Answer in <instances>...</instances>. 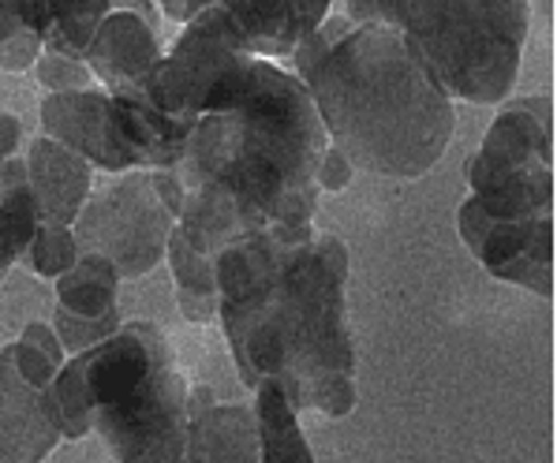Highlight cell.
Wrapping results in <instances>:
<instances>
[{
  "label": "cell",
  "mask_w": 557,
  "mask_h": 463,
  "mask_svg": "<svg viewBox=\"0 0 557 463\" xmlns=\"http://www.w3.org/2000/svg\"><path fill=\"white\" fill-rule=\"evenodd\" d=\"M325 146L330 135L307 83L277 60L244 57L206 93L173 165L187 191L176 232L218 259L255 232L307 228Z\"/></svg>",
  "instance_id": "1"
},
{
  "label": "cell",
  "mask_w": 557,
  "mask_h": 463,
  "mask_svg": "<svg viewBox=\"0 0 557 463\" xmlns=\"http://www.w3.org/2000/svg\"><path fill=\"white\" fill-rule=\"evenodd\" d=\"M218 318L247 389L273 381L296 411L356 408L348 251L330 232H255L213 259Z\"/></svg>",
  "instance_id": "2"
},
{
  "label": "cell",
  "mask_w": 557,
  "mask_h": 463,
  "mask_svg": "<svg viewBox=\"0 0 557 463\" xmlns=\"http://www.w3.org/2000/svg\"><path fill=\"white\" fill-rule=\"evenodd\" d=\"M299 79L352 165L393 179L426 176L457 132L453 98L397 27L352 23Z\"/></svg>",
  "instance_id": "3"
},
{
  "label": "cell",
  "mask_w": 557,
  "mask_h": 463,
  "mask_svg": "<svg viewBox=\"0 0 557 463\" xmlns=\"http://www.w3.org/2000/svg\"><path fill=\"white\" fill-rule=\"evenodd\" d=\"M184 385L169 340L150 322H127L101 345L64 359L53 400L67 441L94 430L116 452L173 404Z\"/></svg>",
  "instance_id": "4"
},
{
  "label": "cell",
  "mask_w": 557,
  "mask_h": 463,
  "mask_svg": "<svg viewBox=\"0 0 557 463\" xmlns=\"http://www.w3.org/2000/svg\"><path fill=\"white\" fill-rule=\"evenodd\" d=\"M397 30L449 98L502 105L517 87L531 0H397Z\"/></svg>",
  "instance_id": "5"
},
{
  "label": "cell",
  "mask_w": 557,
  "mask_h": 463,
  "mask_svg": "<svg viewBox=\"0 0 557 463\" xmlns=\"http://www.w3.org/2000/svg\"><path fill=\"white\" fill-rule=\"evenodd\" d=\"M468 199L494 221L554 213V105L517 98L502 105L475 158H468Z\"/></svg>",
  "instance_id": "6"
},
{
  "label": "cell",
  "mask_w": 557,
  "mask_h": 463,
  "mask_svg": "<svg viewBox=\"0 0 557 463\" xmlns=\"http://www.w3.org/2000/svg\"><path fill=\"white\" fill-rule=\"evenodd\" d=\"M176 168H132L83 202L72 221L79 254H101L120 277H147L165 259L169 232L184 205Z\"/></svg>",
  "instance_id": "7"
},
{
  "label": "cell",
  "mask_w": 557,
  "mask_h": 463,
  "mask_svg": "<svg viewBox=\"0 0 557 463\" xmlns=\"http://www.w3.org/2000/svg\"><path fill=\"white\" fill-rule=\"evenodd\" d=\"M64 359L67 351L46 322H30L0 351V463H41L64 441L53 400Z\"/></svg>",
  "instance_id": "8"
},
{
  "label": "cell",
  "mask_w": 557,
  "mask_h": 463,
  "mask_svg": "<svg viewBox=\"0 0 557 463\" xmlns=\"http://www.w3.org/2000/svg\"><path fill=\"white\" fill-rule=\"evenodd\" d=\"M244 57H251V49L236 34L225 8L210 4L195 20L184 23V30H180V38L173 41L169 53L153 60L147 79L139 83V90L165 116L195 124L213 83L233 72Z\"/></svg>",
  "instance_id": "9"
},
{
  "label": "cell",
  "mask_w": 557,
  "mask_h": 463,
  "mask_svg": "<svg viewBox=\"0 0 557 463\" xmlns=\"http://www.w3.org/2000/svg\"><path fill=\"white\" fill-rule=\"evenodd\" d=\"M460 239L468 251L483 262V270L498 280L520 285L535 296L554 291V213L546 217H520V221H494L465 199L457 213Z\"/></svg>",
  "instance_id": "10"
},
{
  "label": "cell",
  "mask_w": 557,
  "mask_h": 463,
  "mask_svg": "<svg viewBox=\"0 0 557 463\" xmlns=\"http://www.w3.org/2000/svg\"><path fill=\"white\" fill-rule=\"evenodd\" d=\"M41 127H46L49 139L75 150L90 165L106 168V173H132L116 139L109 90L87 87L72 93H49L41 101Z\"/></svg>",
  "instance_id": "11"
},
{
  "label": "cell",
  "mask_w": 557,
  "mask_h": 463,
  "mask_svg": "<svg viewBox=\"0 0 557 463\" xmlns=\"http://www.w3.org/2000/svg\"><path fill=\"white\" fill-rule=\"evenodd\" d=\"M158 57H161L158 27H153L139 8H113L101 20V27L94 30L87 53H83L94 79L106 83V90L139 87Z\"/></svg>",
  "instance_id": "12"
},
{
  "label": "cell",
  "mask_w": 557,
  "mask_h": 463,
  "mask_svg": "<svg viewBox=\"0 0 557 463\" xmlns=\"http://www.w3.org/2000/svg\"><path fill=\"white\" fill-rule=\"evenodd\" d=\"M251 57L281 60L330 15L333 0H218Z\"/></svg>",
  "instance_id": "13"
},
{
  "label": "cell",
  "mask_w": 557,
  "mask_h": 463,
  "mask_svg": "<svg viewBox=\"0 0 557 463\" xmlns=\"http://www.w3.org/2000/svg\"><path fill=\"white\" fill-rule=\"evenodd\" d=\"M116 139L132 168H173L195 124L165 116L139 87L109 90Z\"/></svg>",
  "instance_id": "14"
},
{
  "label": "cell",
  "mask_w": 557,
  "mask_h": 463,
  "mask_svg": "<svg viewBox=\"0 0 557 463\" xmlns=\"http://www.w3.org/2000/svg\"><path fill=\"white\" fill-rule=\"evenodd\" d=\"M187 430L195 463H259L255 408L218 404L206 385H191L187 392Z\"/></svg>",
  "instance_id": "15"
},
{
  "label": "cell",
  "mask_w": 557,
  "mask_h": 463,
  "mask_svg": "<svg viewBox=\"0 0 557 463\" xmlns=\"http://www.w3.org/2000/svg\"><path fill=\"white\" fill-rule=\"evenodd\" d=\"M27 179L38 202L41 225H67L79 217L83 202L90 199V161L57 139L41 135L27 150Z\"/></svg>",
  "instance_id": "16"
},
{
  "label": "cell",
  "mask_w": 557,
  "mask_h": 463,
  "mask_svg": "<svg viewBox=\"0 0 557 463\" xmlns=\"http://www.w3.org/2000/svg\"><path fill=\"white\" fill-rule=\"evenodd\" d=\"M41 228V213L34 202L27 161L12 158L0 165V273L23 259L34 232Z\"/></svg>",
  "instance_id": "17"
},
{
  "label": "cell",
  "mask_w": 557,
  "mask_h": 463,
  "mask_svg": "<svg viewBox=\"0 0 557 463\" xmlns=\"http://www.w3.org/2000/svg\"><path fill=\"white\" fill-rule=\"evenodd\" d=\"M165 259L169 270H173L176 280V299H180V311L187 314V322L206 325L218 318V270H213V259L202 251H195L184 236L169 232V243H165Z\"/></svg>",
  "instance_id": "18"
},
{
  "label": "cell",
  "mask_w": 557,
  "mask_h": 463,
  "mask_svg": "<svg viewBox=\"0 0 557 463\" xmlns=\"http://www.w3.org/2000/svg\"><path fill=\"white\" fill-rule=\"evenodd\" d=\"M116 265L101 254H79V262L57 277V311L72 318H109L116 314Z\"/></svg>",
  "instance_id": "19"
},
{
  "label": "cell",
  "mask_w": 557,
  "mask_h": 463,
  "mask_svg": "<svg viewBox=\"0 0 557 463\" xmlns=\"http://www.w3.org/2000/svg\"><path fill=\"white\" fill-rule=\"evenodd\" d=\"M255 418H259V463H314L296 408L288 404L281 385L265 381L255 389Z\"/></svg>",
  "instance_id": "20"
},
{
  "label": "cell",
  "mask_w": 557,
  "mask_h": 463,
  "mask_svg": "<svg viewBox=\"0 0 557 463\" xmlns=\"http://www.w3.org/2000/svg\"><path fill=\"white\" fill-rule=\"evenodd\" d=\"M116 0H41L46 12V49L49 53H67L79 57L87 53L94 30L101 27Z\"/></svg>",
  "instance_id": "21"
},
{
  "label": "cell",
  "mask_w": 557,
  "mask_h": 463,
  "mask_svg": "<svg viewBox=\"0 0 557 463\" xmlns=\"http://www.w3.org/2000/svg\"><path fill=\"white\" fill-rule=\"evenodd\" d=\"M116 463H195L191 460V430H187V408L161 418L135 445H127Z\"/></svg>",
  "instance_id": "22"
},
{
  "label": "cell",
  "mask_w": 557,
  "mask_h": 463,
  "mask_svg": "<svg viewBox=\"0 0 557 463\" xmlns=\"http://www.w3.org/2000/svg\"><path fill=\"white\" fill-rule=\"evenodd\" d=\"M23 259H27V265L38 277L57 280L79 262V247H75V236L67 225H41L34 232L30 247L23 251Z\"/></svg>",
  "instance_id": "23"
},
{
  "label": "cell",
  "mask_w": 557,
  "mask_h": 463,
  "mask_svg": "<svg viewBox=\"0 0 557 463\" xmlns=\"http://www.w3.org/2000/svg\"><path fill=\"white\" fill-rule=\"evenodd\" d=\"M34 75H38V83L49 93H72V90L98 87L87 60L67 57V53H49V49H41V57L34 60Z\"/></svg>",
  "instance_id": "24"
},
{
  "label": "cell",
  "mask_w": 557,
  "mask_h": 463,
  "mask_svg": "<svg viewBox=\"0 0 557 463\" xmlns=\"http://www.w3.org/2000/svg\"><path fill=\"white\" fill-rule=\"evenodd\" d=\"M53 329H57L64 351L79 355V351H87L94 345H101L106 337H113V333L120 329V314H109V318H72V314L57 311Z\"/></svg>",
  "instance_id": "25"
},
{
  "label": "cell",
  "mask_w": 557,
  "mask_h": 463,
  "mask_svg": "<svg viewBox=\"0 0 557 463\" xmlns=\"http://www.w3.org/2000/svg\"><path fill=\"white\" fill-rule=\"evenodd\" d=\"M352 168L356 165L337 150V146H325L319 173H314V184H319V191H345V187L352 184Z\"/></svg>",
  "instance_id": "26"
},
{
  "label": "cell",
  "mask_w": 557,
  "mask_h": 463,
  "mask_svg": "<svg viewBox=\"0 0 557 463\" xmlns=\"http://www.w3.org/2000/svg\"><path fill=\"white\" fill-rule=\"evenodd\" d=\"M348 20L371 27H397V0H348Z\"/></svg>",
  "instance_id": "27"
},
{
  "label": "cell",
  "mask_w": 557,
  "mask_h": 463,
  "mask_svg": "<svg viewBox=\"0 0 557 463\" xmlns=\"http://www.w3.org/2000/svg\"><path fill=\"white\" fill-rule=\"evenodd\" d=\"M20 146H23L20 116H12V113H4V109H0V165H4V161H12Z\"/></svg>",
  "instance_id": "28"
},
{
  "label": "cell",
  "mask_w": 557,
  "mask_h": 463,
  "mask_svg": "<svg viewBox=\"0 0 557 463\" xmlns=\"http://www.w3.org/2000/svg\"><path fill=\"white\" fill-rule=\"evenodd\" d=\"M158 4H161V15H165L169 23H180V27H184L187 20H195L202 8L218 4V0H158Z\"/></svg>",
  "instance_id": "29"
}]
</instances>
